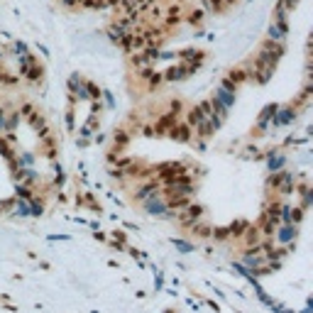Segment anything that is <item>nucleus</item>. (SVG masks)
Returning a JSON list of instances; mask_svg holds the SVG:
<instances>
[{"label":"nucleus","mask_w":313,"mask_h":313,"mask_svg":"<svg viewBox=\"0 0 313 313\" xmlns=\"http://www.w3.org/2000/svg\"><path fill=\"white\" fill-rule=\"evenodd\" d=\"M279 5H281V8L289 13V10H294L296 5H298V0H279Z\"/></svg>","instance_id":"obj_19"},{"label":"nucleus","mask_w":313,"mask_h":313,"mask_svg":"<svg viewBox=\"0 0 313 313\" xmlns=\"http://www.w3.org/2000/svg\"><path fill=\"white\" fill-rule=\"evenodd\" d=\"M145 203V211L152 213V216H157V218H176V213H171L169 208H166V201L164 196H162V191L159 193H154V196H149Z\"/></svg>","instance_id":"obj_1"},{"label":"nucleus","mask_w":313,"mask_h":313,"mask_svg":"<svg viewBox=\"0 0 313 313\" xmlns=\"http://www.w3.org/2000/svg\"><path fill=\"white\" fill-rule=\"evenodd\" d=\"M174 245H176L179 250H184V252H188V250H191V245H188V242H184V240H174Z\"/></svg>","instance_id":"obj_20"},{"label":"nucleus","mask_w":313,"mask_h":313,"mask_svg":"<svg viewBox=\"0 0 313 313\" xmlns=\"http://www.w3.org/2000/svg\"><path fill=\"white\" fill-rule=\"evenodd\" d=\"M83 0H61V5H66V8H78Z\"/></svg>","instance_id":"obj_21"},{"label":"nucleus","mask_w":313,"mask_h":313,"mask_svg":"<svg viewBox=\"0 0 313 313\" xmlns=\"http://www.w3.org/2000/svg\"><path fill=\"white\" fill-rule=\"evenodd\" d=\"M211 238H216V240H228L230 238V230L228 228H216V230H211Z\"/></svg>","instance_id":"obj_17"},{"label":"nucleus","mask_w":313,"mask_h":313,"mask_svg":"<svg viewBox=\"0 0 313 313\" xmlns=\"http://www.w3.org/2000/svg\"><path fill=\"white\" fill-rule=\"evenodd\" d=\"M247 78H250V69H247V66H240V69H233V71L228 74V81H230V83H233L235 88H238V86L242 83V81H247Z\"/></svg>","instance_id":"obj_8"},{"label":"nucleus","mask_w":313,"mask_h":313,"mask_svg":"<svg viewBox=\"0 0 313 313\" xmlns=\"http://www.w3.org/2000/svg\"><path fill=\"white\" fill-rule=\"evenodd\" d=\"M284 162H286V157H284V154H279V152H272V154H269V159H267V164H269V171H279V169L284 166Z\"/></svg>","instance_id":"obj_13"},{"label":"nucleus","mask_w":313,"mask_h":313,"mask_svg":"<svg viewBox=\"0 0 313 313\" xmlns=\"http://www.w3.org/2000/svg\"><path fill=\"white\" fill-rule=\"evenodd\" d=\"M22 76H25L30 83H37V81H42V66H39V61H35V64H32V66H30V69H27Z\"/></svg>","instance_id":"obj_12"},{"label":"nucleus","mask_w":313,"mask_h":313,"mask_svg":"<svg viewBox=\"0 0 313 313\" xmlns=\"http://www.w3.org/2000/svg\"><path fill=\"white\" fill-rule=\"evenodd\" d=\"M276 111H279V108H276V106H267V108H264V111H262V115H259L257 130H264V128H267V125H269V123H272V118H274V115H276Z\"/></svg>","instance_id":"obj_10"},{"label":"nucleus","mask_w":313,"mask_h":313,"mask_svg":"<svg viewBox=\"0 0 313 313\" xmlns=\"http://www.w3.org/2000/svg\"><path fill=\"white\" fill-rule=\"evenodd\" d=\"M27 120H30V125L35 132H39V137H47V135H52L49 128H47V120H44V115L42 113H30L27 115Z\"/></svg>","instance_id":"obj_6"},{"label":"nucleus","mask_w":313,"mask_h":313,"mask_svg":"<svg viewBox=\"0 0 313 313\" xmlns=\"http://www.w3.org/2000/svg\"><path fill=\"white\" fill-rule=\"evenodd\" d=\"M166 135H169V137H171V140H179V142H188V140H191V137H193V130L188 128V125H186L184 120H179V123H176V125H174V128L169 130V132H166Z\"/></svg>","instance_id":"obj_4"},{"label":"nucleus","mask_w":313,"mask_h":313,"mask_svg":"<svg viewBox=\"0 0 313 313\" xmlns=\"http://www.w3.org/2000/svg\"><path fill=\"white\" fill-rule=\"evenodd\" d=\"M228 230H230V238H242V233L247 230V223H245V221H238V223H233V225H230Z\"/></svg>","instance_id":"obj_16"},{"label":"nucleus","mask_w":313,"mask_h":313,"mask_svg":"<svg viewBox=\"0 0 313 313\" xmlns=\"http://www.w3.org/2000/svg\"><path fill=\"white\" fill-rule=\"evenodd\" d=\"M186 76H191V71L186 69L184 64H179V66H171V69L164 74V78L166 81H184Z\"/></svg>","instance_id":"obj_9"},{"label":"nucleus","mask_w":313,"mask_h":313,"mask_svg":"<svg viewBox=\"0 0 313 313\" xmlns=\"http://www.w3.org/2000/svg\"><path fill=\"white\" fill-rule=\"evenodd\" d=\"M296 225H284L281 230H279V242H284V245H289L291 240H296Z\"/></svg>","instance_id":"obj_11"},{"label":"nucleus","mask_w":313,"mask_h":313,"mask_svg":"<svg viewBox=\"0 0 313 313\" xmlns=\"http://www.w3.org/2000/svg\"><path fill=\"white\" fill-rule=\"evenodd\" d=\"M213 100L221 103L223 108H230V106L235 103V91H233V88H225V86H218L216 93H213Z\"/></svg>","instance_id":"obj_5"},{"label":"nucleus","mask_w":313,"mask_h":313,"mask_svg":"<svg viewBox=\"0 0 313 313\" xmlns=\"http://www.w3.org/2000/svg\"><path fill=\"white\" fill-rule=\"evenodd\" d=\"M269 186L279 191V193H289V191H294L296 188V176L294 174H289V171H281V174H274L272 179H269Z\"/></svg>","instance_id":"obj_2"},{"label":"nucleus","mask_w":313,"mask_h":313,"mask_svg":"<svg viewBox=\"0 0 313 313\" xmlns=\"http://www.w3.org/2000/svg\"><path fill=\"white\" fill-rule=\"evenodd\" d=\"M0 83H3V86H15V83H18V76L0 71Z\"/></svg>","instance_id":"obj_18"},{"label":"nucleus","mask_w":313,"mask_h":313,"mask_svg":"<svg viewBox=\"0 0 313 313\" xmlns=\"http://www.w3.org/2000/svg\"><path fill=\"white\" fill-rule=\"evenodd\" d=\"M69 91H71V100H91V93H88V83L81 78V76H71L69 78Z\"/></svg>","instance_id":"obj_3"},{"label":"nucleus","mask_w":313,"mask_h":313,"mask_svg":"<svg viewBox=\"0 0 313 313\" xmlns=\"http://www.w3.org/2000/svg\"><path fill=\"white\" fill-rule=\"evenodd\" d=\"M128 142H130V135L125 132V130H120V132L113 135V145H115V149H123Z\"/></svg>","instance_id":"obj_15"},{"label":"nucleus","mask_w":313,"mask_h":313,"mask_svg":"<svg viewBox=\"0 0 313 313\" xmlns=\"http://www.w3.org/2000/svg\"><path fill=\"white\" fill-rule=\"evenodd\" d=\"M296 120V111L294 108H284V111H276V115L272 118V125L274 128H281V125H289Z\"/></svg>","instance_id":"obj_7"},{"label":"nucleus","mask_w":313,"mask_h":313,"mask_svg":"<svg viewBox=\"0 0 313 313\" xmlns=\"http://www.w3.org/2000/svg\"><path fill=\"white\" fill-rule=\"evenodd\" d=\"M191 230H193V235H198V238H211V225H205L203 221H198V223H193L191 225Z\"/></svg>","instance_id":"obj_14"}]
</instances>
